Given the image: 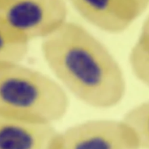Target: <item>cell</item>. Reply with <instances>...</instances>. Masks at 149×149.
I'll use <instances>...</instances> for the list:
<instances>
[{
  "mask_svg": "<svg viewBox=\"0 0 149 149\" xmlns=\"http://www.w3.org/2000/svg\"><path fill=\"white\" fill-rule=\"evenodd\" d=\"M122 120L133 131L141 149H149V101L129 110Z\"/></svg>",
  "mask_w": 149,
  "mask_h": 149,
  "instance_id": "obj_7",
  "label": "cell"
},
{
  "mask_svg": "<svg viewBox=\"0 0 149 149\" xmlns=\"http://www.w3.org/2000/svg\"><path fill=\"white\" fill-rule=\"evenodd\" d=\"M41 52L63 88L89 107L112 108L124 97L127 83L120 65L82 25L67 21L42 39Z\"/></svg>",
  "mask_w": 149,
  "mask_h": 149,
  "instance_id": "obj_1",
  "label": "cell"
},
{
  "mask_svg": "<svg viewBox=\"0 0 149 149\" xmlns=\"http://www.w3.org/2000/svg\"><path fill=\"white\" fill-rule=\"evenodd\" d=\"M79 14L98 29L117 34L126 31L132 22L118 0H67Z\"/></svg>",
  "mask_w": 149,
  "mask_h": 149,
  "instance_id": "obj_6",
  "label": "cell"
},
{
  "mask_svg": "<svg viewBox=\"0 0 149 149\" xmlns=\"http://www.w3.org/2000/svg\"><path fill=\"white\" fill-rule=\"evenodd\" d=\"M129 62L137 79L149 87V49L136 42L129 53Z\"/></svg>",
  "mask_w": 149,
  "mask_h": 149,
  "instance_id": "obj_8",
  "label": "cell"
},
{
  "mask_svg": "<svg viewBox=\"0 0 149 149\" xmlns=\"http://www.w3.org/2000/svg\"><path fill=\"white\" fill-rule=\"evenodd\" d=\"M29 44L11 41L0 30V63L20 62L28 52Z\"/></svg>",
  "mask_w": 149,
  "mask_h": 149,
  "instance_id": "obj_9",
  "label": "cell"
},
{
  "mask_svg": "<svg viewBox=\"0 0 149 149\" xmlns=\"http://www.w3.org/2000/svg\"><path fill=\"white\" fill-rule=\"evenodd\" d=\"M137 42L146 47L147 49H149V15L144 21Z\"/></svg>",
  "mask_w": 149,
  "mask_h": 149,
  "instance_id": "obj_11",
  "label": "cell"
},
{
  "mask_svg": "<svg viewBox=\"0 0 149 149\" xmlns=\"http://www.w3.org/2000/svg\"><path fill=\"white\" fill-rule=\"evenodd\" d=\"M20 62L0 63V115L50 124L61 120L69 108L63 87Z\"/></svg>",
  "mask_w": 149,
  "mask_h": 149,
  "instance_id": "obj_2",
  "label": "cell"
},
{
  "mask_svg": "<svg viewBox=\"0 0 149 149\" xmlns=\"http://www.w3.org/2000/svg\"><path fill=\"white\" fill-rule=\"evenodd\" d=\"M58 135L53 124L0 115V149H56Z\"/></svg>",
  "mask_w": 149,
  "mask_h": 149,
  "instance_id": "obj_5",
  "label": "cell"
},
{
  "mask_svg": "<svg viewBox=\"0 0 149 149\" xmlns=\"http://www.w3.org/2000/svg\"><path fill=\"white\" fill-rule=\"evenodd\" d=\"M66 0H0V30L11 41L29 44L66 23Z\"/></svg>",
  "mask_w": 149,
  "mask_h": 149,
  "instance_id": "obj_3",
  "label": "cell"
},
{
  "mask_svg": "<svg viewBox=\"0 0 149 149\" xmlns=\"http://www.w3.org/2000/svg\"><path fill=\"white\" fill-rule=\"evenodd\" d=\"M56 149H141L123 120H93L59 132Z\"/></svg>",
  "mask_w": 149,
  "mask_h": 149,
  "instance_id": "obj_4",
  "label": "cell"
},
{
  "mask_svg": "<svg viewBox=\"0 0 149 149\" xmlns=\"http://www.w3.org/2000/svg\"><path fill=\"white\" fill-rule=\"evenodd\" d=\"M125 15L132 23L139 17L149 6V0H118Z\"/></svg>",
  "mask_w": 149,
  "mask_h": 149,
  "instance_id": "obj_10",
  "label": "cell"
}]
</instances>
